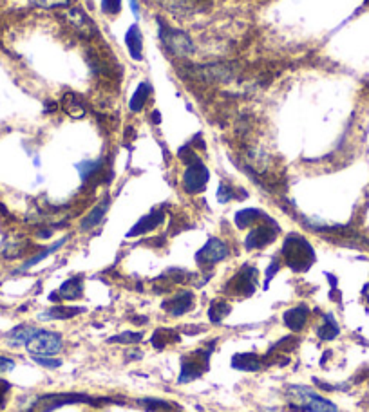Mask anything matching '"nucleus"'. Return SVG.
Listing matches in <instances>:
<instances>
[{
  "label": "nucleus",
  "instance_id": "1",
  "mask_svg": "<svg viewBox=\"0 0 369 412\" xmlns=\"http://www.w3.org/2000/svg\"><path fill=\"white\" fill-rule=\"evenodd\" d=\"M74 404H87L95 405V407H102L107 404H120L114 398H95V396L83 395V392H57V395H43L31 404L27 412H53L57 409L64 407V405H74Z\"/></svg>",
  "mask_w": 369,
  "mask_h": 412
},
{
  "label": "nucleus",
  "instance_id": "2",
  "mask_svg": "<svg viewBox=\"0 0 369 412\" xmlns=\"http://www.w3.org/2000/svg\"><path fill=\"white\" fill-rule=\"evenodd\" d=\"M282 257H284V264L290 269L300 274V271H308L317 260L315 250L308 243V239H304L299 234H290L284 239L282 244Z\"/></svg>",
  "mask_w": 369,
  "mask_h": 412
},
{
  "label": "nucleus",
  "instance_id": "3",
  "mask_svg": "<svg viewBox=\"0 0 369 412\" xmlns=\"http://www.w3.org/2000/svg\"><path fill=\"white\" fill-rule=\"evenodd\" d=\"M286 395L290 396V409L297 412H339V407L317 395L315 390L306 385H288Z\"/></svg>",
  "mask_w": 369,
  "mask_h": 412
},
{
  "label": "nucleus",
  "instance_id": "4",
  "mask_svg": "<svg viewBox=\"0 0 369 412\" xmlns=\"http://www.w3.org/2000/svg\"><path fill=\"white\" fill-rule=\"evenodd\" d=\"M214 347H216V340L210 342L209 346L201 347L197 351L188 353L181 358V373H179L178 383H190L197 378L203 376L209 371L210 365V355H212Z\"/></svg>",
  "mask_w": 369,
  "mask_h": 412
},
{
  "label": "nucleus",
  "instance_id": "5",
  "mask_svg": "<svg viewBox=\"0 0 369 412\" xmlns=\"http://www.w3.org/2000/svg\"><path fill=\"white\" fill-rule=\"evenodd\" d=\"M158 35H160L161 43L163 48L178 58H188L194 52V43H192L190 36L181 29H174V27H169L165 22L158 18Z\"/></svg>",
  "mask_w": 369,
  "mask_h": 412
},
{
  "label": "nucleus",
  "instance_id": "6",
  "mask_svg": "<svg viewBox=\"0 0 369 412\" xmlns=\"http://www.w3.org/2000/svg\"><path fill=\"white\" fill-rule=\"evenodd\" d=\"M26 349L31 356H57L64 349V339L55 331L39 329L26 343Z\"/></svg>",
  "mask_w": 369,
  "mask_h": 412
},
{
  "label": "nucleus",
  "instance_id": "7",
  "mask_svg": "<svg viewBox=\"0 0 369 412\" xmlns=\"http://www.w3.org/2000/svg\"><path fill=\"white\" fill-rule=\"evenodd\" d=\"M257 277H259L257 268L250 264L241 266V269L226 284V293L232 297H237V299L239 297L253 295V291L257 290Z\"/></svg>",
  "mask_w": 369,
  "mask_h": 412
},
{
  "label": "nucleus",
  "instance_id": "8",
  "mask_svg": "<svg viewBox=\"0 0 369 412\" xmlns=\"http://www.w3.org/2000/svg\"><path fill=\"white\" fill-rule=\"evenodd\" d=\"M277 234H279L277 222H275L272 217H268L263 225L253 226L252 230H250V234H248L246 239H244V248H246L248 252H252V250H263V248H266L268 244L274 243Z\"/></svg>",
  "mask_w": 369,
  "mask_h": 412
},
{
  "label": "nucleus",
  "instance_id": "9",
  "mask_svg": "<svg viewBox=\"0 0 369 412\" xmlns=\"http://www.w3.org/2000/svg\"><path fill=\"white\" fill-rule=\"evenodd\" d=\"M209 179H210V172L209 169L203 165V161L201 159L192 161V163H188L187 165L185 173H183V181H181L183 190L190 195L200 194V192H203L204 188H207Z\"/></svg>",
  "mask_w": 369,
  "mask_h": 412
},
{
  "label": "nucleus",
  "instance_id": "10",
  "mask_svg": "<svg viewBox=\"0 0 369 412\" xmlns=\"http://www.w3.org/2000/svg\"><path fill=\"white\" fill-rule=\"evenodd\" d=\"M230 255V248L225 241L221 239L212 237L207 241L200 252L195 253V262L201 266V268H210V266L219 264L221 260H225L226 257Z\"/></svg>",
  "mask_w": 369,
  "mask_h": 412
},
{
  "label": "nucleus",
  "instance_id": "11",
  "mask_svg": "<svg viewBox=\"0 0 369 412\" xmlns=\"http://www.w3.org/2000/svg\"><path fill=\"white\" fill-rule=\"evenodd\" d=\"M190 74L195 80H201L204 83H223L230 82L234 78L235 69L232 64H210L194 67V71H190Z\"/></svg>",
  "mask_w": 369,
  "mask_h": 412
},
{
  "label": "nucleus",
  "instance_id": "12",
  "mask_svg": "<svg viewBox=\"0 0 369 412\" xmlns=\"http://www.w3.org/2000/svg\"><path fill=\"white\" fill-rule=\"evenodd\" d=\"M65 22L69 24L71 29L74 33H78L82 38H92V36L98 35V29H96L95 22L89 18V15L85 11H82L80 8H73L69 11H65L64 13Z\"/></svg>",
  "mask_w": 369,
  "mask_h": 412
},
{
  "label": "nucleus",
  "instance_id": "13",
  "mask_svg": "<svg viewBox=\"0 0 369 412\" xmlns=\"http://www.w3.org/2000/svg\"><path fill=\"white\" fill-rule=\"evenodd\" d=\"M194 293L188 290H183L179 293H176L170 299L163 300L161 308L163 311L169 313L170 317H181V315H187V313L192 311L194 308Z\"/></svg>",
  "mask_w": 369,
  "mask_h": 412
},
{
  "label": "nucleus",
  "instance_id": "14",
  "mask_svg": "<svg viewBox=\"0 0 369 412\" xmlns=\"http://www.w3.org/2000/svg\"><path fill=\"white\" fill-rule=\"evenodd\" d=\"M309 308L306 304H297L293 308H290L288 311H284L282 315V322L286 325L288 329L293 331V333H299L302 331L309 320Z\"/></svg>",
  "mask_w": 369,
  "mask_h": 412
},
{
  "label": "nucleus",
  "instance_id": "15",
  "mask_svg": "<svg viewBox=\"0 0 369 412\" xmlns=\"http://www.w3.org/2000/svg\"><path fill=\"white\" fill-rule=\"evenodd\" d=\"M163 219H165V212L161 208H154L151 213H147L145 217H141L138 222H136L134 226H132V230L127 234V237H138V235H144V234H148V232L156 230L158 226L163 222Z\"/></svg>",
  "mask_w": 369,
  "mask_h": 412
},
{
  "label": "nucleus",
  "instance_id": "16",
  "mask_svg": "<svg viewBox=\"0 0 369 412\" xmlns=\"http://www.w3.org/2000/svg\"><path fill=\"white\" fill-rule=\"evenodd\" d=\"M125 45L129 49L130 58L134 62H141L144 60V35H141V31L139 27L130 26L125 33Z\"/></svg>",
  "mask_w": 369,
  "mask_h": 412
},
{
  "label": "nucleus",
  "instance_id": "17",
  "mask_svg": "<svg viewBox=\"0 0 369 412\" xmlns=\"http://www.w3.org/2000/svg\"><path fill=\"white\" fill-rule=\"evenodd\" d=\"M265 367L263 358L257 356L256 353H237L232 356V369L237 371H246V373H256Z\"/></svg>",
  "mask_w": 369,
  "mask_h": 412
},
{
  "label": "nucleus",
  "instance_id": "18",
  "mask_svg": "<svg viewBox=\"0 0 369 412\" xmlns=\"http://www.w3.org/2000/svg\"><path fill=\"white\" fill-rule=\"evenodd\" d=\"M266 217L268 215L259 208H244L235 213L234 221L239 230H246V228H253L256 225H259V221H265Z\"/></svg>",
  "mask_w": 369,
  "mask_h": 412
},
{
  "label": "nucleus",
  "instance_id": "19",
  "mask_svg": "<svg viewBox=\"0 0 369 412\" xmlns=\"http://www.w3.org/2000/svg\"><path fill=\"white\" fill-rule=\"evenodd\" d=\"M60 300H78L83 297V275H74L67 278L58 290Z\"/></svg>",
  "mask_w": 369,
  "mask_h": 412
},
{
  "label": "nucleus",
  "instance_id": "20",
  "mask_svg": "<svg viewBox=\"0 0 369 412\" xmlns=\"http://www.w3.org/2000/svg\"><path fill=\"white\" fill-rule=\"evenodd\" d=\"M109 204H111V199H109V197L102 199L100 203L96 204L95 208L91 210V212H89L85 217H83L80 228H82L83 232H89V230H92V228H96V226H98L102 221H104V217L107 215Z\"/></svg>",
  "mask_w": 369,
  "mask_h": 412
},
{
  "label": "nucleus",
  "instance_id": "21",
  "mask_svg": "<svg viewBox=\"0 0 369 412\" xmlns=\"http://www.w3.org/2000/svg\"><path fill=\"white\" fill-rule=\"evenodd\" d=\"M85 313V308H71V306H55L51 309H46L40 313V320H67V318L78 317Z\"/></svg>",
  "mask_w": 369,
  "mask_h": 412
},
{
  "label": "nucleus",
  "instance_id": "22",
  "mask_svg": "<svg viewBox=\"0 0 369 412\" xmlns=\"http://www.w3.org/2000/svg\"><path fill=\"white\" fill-rule=\"evenodd\" d=\"M340 334V327L331 313L322 315V324L317 327V336L322 342H331Z\"/></svg>",
  "mask_w": 369,
  "mask_h": 412
},
{
  "label": "nucleus",
  "instance_id": "23",
  "mask_svg": "<svg viewBox=\"0 0 369 412\" xmlns=\"http://www.w3.org/2000/svg\"><path fill=\"white\" fill-rule=\"evenodd\" d=\"M62 108L73 118H83L87 113L85 101H83L82 96H78L76 92H67V94L62 98Z\"/></svg>",
  "mask_w": 369,
  "mask_h": 412
},
{
  "label": "nucleus",
  "instance_id": "24",
  "mask_svg": "<svg viewBox=\"0 0 369 412\" xmlns=\"http://www.w3.org/2000/svg\"><path fill=\"white\" fill-rule=\"evenodd\" d=\"M179 340L181 339H179L178 331L169 329V327H158V329L152 333L151 343L154 349H158V351H163L167 346H170V343H178Z\"/></svg>",
  "mask_w": 369,
  "mask_h": 412
},
{
  "label": "nucleus",
  "instance_id": "25",
  "mask_svg": "<svg viewBox=\"0 0 369 412\" xmlns=\"http://www.w3.org/2000/svg\"><path fill=\"white\" fill-rule=\"evenodd\" d=\"M151 94H152L151 83L148 82L139 83L138 89H136L134 94H132V98H130V101H129L130 111H132V113H141V111L145 108V105H147Z\"/></svg>",
  "mask_w": 369,
  "mask_h": 412
},
{
  "label": "nucleus",
  "instance_id": "26",
  "mask_svg": "<svg viewBox=\"0 0 369 412\" xmlns=\"http://www.w3.org/2000/svg\"><path fill=\"white\" fill-rule=\"evenodd\" d=\"M36 331H39V327H33V325H17L15 329H11L8 333V342L11 343V346H26V343L33 339V334H35Z\"/></svg>",
  "mask_w": 369,
  "mask_h": 412
},
{
  "label": "nucleus",
  "instance_id": "27",
  "mask_svg": "<svg viewBox=\"0 0 369 412\" xmlns=\"http://www.w3.org/2000/svg\"><path fill=\"white\" fill-rule=\"evenodd\" d=\"M232 311V306L226 300H214L209 308V320L212 322L214 325L221 324Z\"/></svg>",
  "mask_w": 369,
  "mask_h": 412
},
{
  "label": "nucleus",
  "instance_id": "28",
  "mask_svg": "<svg viewBox=\"0 0 369 412\" xmlns=\"http://www.w3.org/2000/svg\"><path fill=\"white\" fill-rule=\"evenodd\" d=\"M80 172V178L83 183H89L96 173H100L104 170V159H95V161H82L76 165Z\"/></svg>",
  "mask_w": 369,
  "mask_h": 412
},
{
  "label": "nucleus",
  "instance_id": "29",
  "mask_svg": "<svg viewBox=\"0 0 369 412\" xmlns=\"http://www.w3.org/2000/svg\"><path fill=\"white\" fill-rule=\"evenodd\" d=\"M138 404L147 412H172L174 409L170 402H165L161 398H141L138 399Z\"/></svg>",
  "mask_w": 369,
  "mask_h": 412
},
{
  "label": "nucleus",
  "instance_id": "30",
  "mask_svg": "<svg viewBox=\"0 0 369 412\" xmlns=\"http://www.w3.org/2000/svg\"><path fill=\"white\" fill-rule=\"evenodd\" d=\"M144 340V333L139 331H123L120 334H114L107 340L109 343H123V346H134V343H139Z\"/></svg>",
  "mask_w": 369,
  "mask_h": 412
},
{
  "label": "nucleus",
  "instance_id": "31",
  "mask_svg": "<svg viewBox=\"0 0 369 412\" xmlns=\"http://www.w3.org/2000/svg\"><path fill=\"white\" fill-rule=\"evenodd\" d=\"M65 241H67V237L60 239V241H58V243L53 244V246H49V248H46V250H42V252H40L39 255L31 257V259L27 260V262H24V266H22V271H26V269H29L31 266L39 264L40 260H43V259H46V257H49V255H51V253H55V252H57V250H60V248L64 246Z\"/></svg>",
  "mask_w": 369,
  "mask_h": 412
},
{
  "label": "nucleus",
  "instance_id": "32",
  "mask_svg": "<svg viewBox=\"0 0 369 412\" xmlns=\"http://www.w3.org/2000/svg\"><path fill=\"white\" fill-rule=\"evenodd\" d=\"M239 197H241V195H237V190H235L232 185L221 183V187L217 190V199H219V203H228V201L239 199Z\"/></svg>",
  "mask_w": 369,
  "mask_h": 412
},
{
  "label": "nucleus",
  "instance_id": "33",
  "mask_svg": "<svg viewBox=\"0 0 369 412\" xmlns=\"http://www.w3.org/2000/svg\"><path fill=\"white\" fill-rule=\"evenodd\" d=\"M33 6H39L43 9H55V8H67L71 0H29Z\"/></svg>",
  "mask_w": 369,
  "mask_h": 412
},
{
  "label": "nucleus",
  "instance_id": "34",
  "mask_svg": "<svg viewBox=\"0 0 369 412\" xmlns=\"http://www.w3.org/2000/svg\"><path fill=\"white\" fill-rule=\"evenodd\" d=\"M33 360L46 369H58L64 364V362H62L60 358H57V356H33Z\"/></svg>",
  "mask_w": 369,
  "mask_h": 412
},
{
  "label": "nucleus",
  "instance_id": "35",
  "mask_svg": "<svg viewBox=\"0 0 369 412\" xmlns=\"http://www.w3.org/2000/svg\"><path fill=\"white\" fill-rule=\"evenodd\" d=\"M102 11L105 15H118L122 11V0H102Z\"/></svg>",
  "mask_w": 369,
  "mask_h": 412
},
{
  "label": "nucleus",
  "instance_id": "36",
  "mask_svg": "<svg viewBox=\"0 0 369 412\" xmlns=\"http://www.w3.org/2000/svg\"><path fill=\"white\" fill-rule=\"evenodd\" d=\"M11 390V383L6 382V380H0V411L6 407V402H8V392Z\"/></svg>",
  "mask_w": 369,
  "mask_h": 412
},
{
  "label": "nucleus",
  "instance_id": "37",
  "mask_svg": "<svg viewBox=\"0 0 369 412\" xmlns=\"http://www.w3.org/2000/svg\"><path fill=\"white\" fill-rule=\"evenodd\" d=\"M15 362L8 356H0V373H8V371H13Z\"/></svg>",
  "mask_w": 369,
  "mask_h": 412
},
{
  "label": "nucleus",
  "instance_id": "38",
  "mask_svg": "<svg viewBox=\"0 0 369 412\" xmlns=\"http://www.w3.org/2000/svg\"><path fill=\"white\" fill-rule=\"evenodd\" d=\"M279 268H281V262H279V259H274V262H272V264H270L268 271H266V284H265V287H268L270 278H272L275 274H277Z\"/></svg>",
  "mask_w": 369,
  "mask_h": 412
},
{
  "label": "nucleus",
  "instance_id": "39",
  "mask_svg": "<svg viewBox=\"0 0 369 412\" xmlns=\"http://www.w3.org/2000/svg\"><path fill=\"white\" fill-rule=\"evenodd\" d=\"M129 4H130V9H132V13L138 17L139 15V6H138V0H129Z\"/></svg>",
  "mask_w": 369,
  "mask_h": 412
},
{
  "label": "nucleus",
  "instance_id": "40",
  "mask_svg": "<svg viewBox=\"0 0 369 412\" xmlns=\"http://www.w3.org/2000/svg\"><path fill=\"white\" fill-rule=\"evenodd\" d=\"M152 120H154L156 123L161 122V116H160V113H158V111H154V113H152Z\"/></svg>",
  "mask_w": 369,
  "mask_h": 412
},
{
  "label": "nucleus",
  "instance_id": "41",
  "mask_svg": "<svg viewBox=\"0 0 369 412\" xmlns=\"http://www.w3.org/2000/svg\"><path fill=\"white\" fill-rule=\"evenodd\" d=\"M87 2H91V0H87Z\"/></svg>",
  "mask_w": 369,
  "mask_h": 412
}]
</instances>
